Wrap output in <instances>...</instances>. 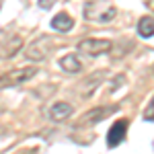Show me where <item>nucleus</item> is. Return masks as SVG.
<instances>
[{"label": "nucleus", "mask_w": 154, "mask_h": 154, "mask_svg": "<svg viewBox=\"0 0 154 154\" xmlns=\"http://www.w3.org/2000/svg\"><path fill=\"white\" fill-rule=\"evenodd\" d=\"M117 17V8L107 0H91L84 6V19L91 23H109Z\"/></svg>", "instance_id": "1"}, {"label": "nucleus", "mask_w": 154, "mask_h": 154, "mask_svg": "<svg viewBox=\"0 0 154 154\" xmlns=\"http://www.w3.org/2000/svg\"><path fill=\"white\" fill-rule=\"evenodd\" d=\"M152 72H154V68H152Z\"/></svg>", "instance_id": "14"}, {"label": "nucleus", "mask_w": 154, "mask_h": 154, "mask_svg": "<svg viewBox=\"0 0 154 154\" xmlns=\"http://www.w3.org/2000/svg\"><path fill=\"white\" fill-rule=\"evenodd\" d=\"M72 105L70 103H66V101H58V103H54V105L49 107L48 115L51 121H64V119H68L72 115Z\"/></svg>", "instance_id": "7"}, {"label": "nucleus", "mask_w": 154, "mask_h": 154, "mask_svg": "<svg viewBox=\"0 0 154 154\" xmlns=\"http://www.w3.org/2000/svg\"><path fill=\"white\" fill-rule=\"evenodd\" d=\"M35 74H37V68H33V66L8 70V72H4V74H0V88H12V86H19V84L31 80Z\"/></svg>", "instance_id": "3"}, {"label": "nucleus", "mask_w": 154, "mask_h": 154, "mask_svg": "<svg viewBox=\"0 0 154 154\" xmlns=\"http://www.w3.org/2000/svg\"><path fill=\"white\" fill-rule=\"evenodd\" d=\"M125 134H128V119H121V121H115L109 131H107V144L109 148H115L125 140Z\"/></svg>", "instance_id": "6"}, {"label": "nucleus", "mask_w": 154, "mask_h": 154, "mask_svg": "<svg viewBox=\"0 0 154 154\" xmlns=\"http://www.w3.org/2000/svg\"><path fill=\"white\" fill-rule=\"evenodd\" d=\"M0 6H2V0H0Z\"/></svg>", "instance_id": "13"}, {"label": "nucleus", "mask_w": 154, "mask_h": 154, "mask_svg": "<svg viewBox=\"0 0 154 154\" xmlns=\"http://www.w3.org/2000/svg\"><path fill=\"white\" fill-rule=\"evenodd\" d=\"M117 111V105L113 107H97V109H91L88 113H84L82 117L78 119V125H95L99 121L107 119L109 115H113Z\"/></svg>", "instance_id": "5"}, {"label": "nucleus", "mask_w": 154, "mask_h": 154, "mask_svg": "<svg viewBox=\"0 0 154 154\" xmlns=\"http://www.w3.org/2000/svg\"><path fill=\"white\" fill-rule=\"evenodd\" d=\"M60 66H62V70L70 72V74H78V72L82 70L80 60L76 58V56H72V54H68V56H64V58L60 60Z\"/></svg>", "instance_id": "9"}, {"label": "nucleus", "mask_w": 154, "mask_h": 154, "mask_svg": "<svg viewBox=\"0 0 154 154\" xmlns=\"http://www.w3.org/2000/svg\"><path fill=\"white\" fill-rule=\"evenodd\" d=\"M111 48H113V43L107 41V39H82L78 43V51L84 56H91V58L103 56L107 51H111Z\"/></svg>", "instance_id": "4"}, {"label": "nucleus", "mask_w": 154, "mask_h": 154, "mask_svg": "<svg viewBox=\"0 0 154 154\" xmlns=\"http://www.w3.org/2000/svg\"><path fill=\"white\" fill-rule=\"evenodd\" d=\"M56 48H58V43H56L51 37L43 35V37H39V39L33 41V43L27 45L25 56H27L29 60H33V62H41V60H48Z\"/></svg>", "instance_id": "2"}, {"label": "nucleus", "mask_w": 154, "mask_h": 154, "mask_svg": "<svg viewBox=\"0 0 154 154\" xmlns=\"http://www.w3.org/2000/svg\"><path fill=\"white\" fill-rule=\"evenodd\" d=\"M72 27H74V19H72L68 12H58L51 19V29L58 31V33H68Z\"/></svg>", "instance_id": "8"}, {"label": "nucleus", "mask_w": 154, "mask_h": 154, "mask_svg": "<svg viewBox=\"0 0 154 154\" xmlns=\"http://www.w3.org/2000/svg\"><path fill=\"white\" fill-rule=\"evenodd\" d=\"M144 119H146V121H154V99L148 103V107H146V111H144Z\"/></svg>", "instance_id": "11"}, {"label": "nucleus", "mask_w": 154, "mask_h": 154, "mask_svg": "<svg viewBox=\"0 0 154 154\" xmlns=\"http://www.w3.org/2000/svg\"><path fill=\"white\" fill-rule=\"evenodd\" d=\"M54 4H56V0H39V8H43V11H49Z\"/></svg>", "instance_id": "12"}, {"label": "nucleus", "mask_w": 154, "mask_h": 154, "mask_svg": "<svg viewBox=\"0 0 154 154\" xmlns=\"http://www.w3.org/2000/svg\"><path fill=\"white\" fill-rule=\"evenodd\" d=\"M138 35L144 37V39L154 35V19L152 17H142L138 21Z\"/></svg>", "instance_id": "10"}]
</instances>
